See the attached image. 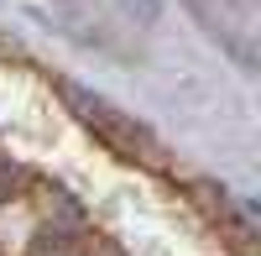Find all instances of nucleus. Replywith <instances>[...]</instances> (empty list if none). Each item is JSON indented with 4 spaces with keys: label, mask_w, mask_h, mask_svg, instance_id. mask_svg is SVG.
<instances>
[{
    "label": "nucleus",
    "mask_w": 261,
    "mask_h": 256,
    "mask_svg": "<svg viewBox=\"0 0 261 256\" xmlns=\"http://www.w3.org/2000/svg\"><path fill=\"white\" fill-rule=\"evenodd\" d=\"M0 53H6V58H11V53H16V42H6V37H0Z\"/></svg>",
    "instance_id": "obj_1"
}]
</instances>
